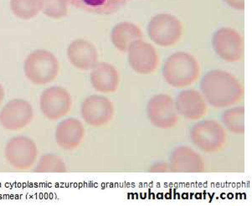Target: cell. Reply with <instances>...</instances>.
Returning <instances> with one entry per match:
<instances>
[{
  "label": "cell",
  "mask_w": 252,
  "mask_h": 206,
  "mask_svg": "<svg viewBox=\"0 0 252 206\" xmlns=\"http://www.w3.org/2000/svg\"><path fill=\"white\" fill-rule=\"evenodd\" d=\"M91 82L95 90L101 92H115L119 85V75L115 67L105 62L93 68Z\"/></svg>",
  "instance_id": "cell-12"
},
{
  "label": "cell",
  "mask_w": 252,
  "mask_h": 206,
  "mask_svg": "<svg viewBox=\"0 0 252 206\" xmlns=\"http://www.w3.org/2000/svg\"><path fill=\"white\" fill-rule=\"evenodd\" d=\"M224 2L236 10L245 9V0H224Z\"/></svg>",
  "instance_id": "cell-18"
},
{
  "label": "cell",
  "mask_w": 252,
  "mask_h": 206,
  "mask_svg": "<svg viewBox=\"0 0 252 206\" xmlns=\"http://www.w3.org/2000/svg\"><path fill=\"white\" fill-rule=\"evenodd\" d=\"M64 166L62 163V159L56 156L47 154L40 159L39 165H37V172H61L63 171Z\"/></svg>",
  "instance_id": "cell-17"
},
{
  "label": "cell",
  "mask_w": 252,
  "mask_h": 206,
  "mask_svg": "<svg viewBox=\"0 0 252 206\" xmlns=\"http://www.w3.org/2000/svg\"><path fill=\"white\" fill-rule=\"evenodd\" d=\"M42 11L51 19L60 20L68 14V3L66 0H43Z\"/></svg>",
  "instance_id": "cell-16"
},
{
  "label": "cell",
  "mask_w": 252,
  "mask_h": 206,
  "mask_svg": "<svg viewBox=\"0 0 252 206\" xmlns=\"http://www.w3.org/2000/svg\"><path fill=\"white\" fill-rule=\"evenodd\" d=\"M83 127L78 120L69 118L60 123L56 133V139L61 148L72 150L82 142Z\"/></svg>",
  "instance_id": "cell-11"
},
{
  "label": "cell",
  "mask_w": 252,
  "mask_h": 206,
  "mask_svg": "<svg viewBox=\"0 0 252 206\" xmlns=\"http://www.w3.org/2000/svg\"><path fill=\"white\" fill-rule=\"evenodd\" d=\"M149 36L157 45L168 47L180 41L183 25L179 19L169 14H159L149 23Z\"/></svg>",
  "instance_id": "cell-4"
},
{
  "label": "cell",
  "mask_w": 252,
  "mask_h": 206,
  "mask_svg": "<svg viewBox=\"0 0 252 206\" xmlns=\"http://www.w3.org/2000/svg\"><path fill=\"white\" fill-rule=\"evenodd\" d=\"M10 8L18 18L31 20L42 10L43 0H10Z\"/></svg>",
  "instance_id": "cell-15"
},
{
  "label": "cell",
  "mask_w": 252,
  "mask_h": 206,
  "mask_svg": "<svg viewBox=\"0 0 252 206\" xmlns=\"http://www.w3.org/2000/svg\"><path fill=\"white\" fill-rule=\"evenodd\" d=\"M67 56L70 63L82 70L93 69L98 61L95 46L86 39L73 41L68 47Z\"/></svg>",
  "instance_id": "cell-10"
},
{
  "label": "cell",
  "mask_w": 252,
  "mask_h": 206,
  "mask_svg": "<svg viewBox=\"0 0 252 206\" xmlns=\"http://www.w3.org/2000/svg\"><path fill=\"white\" fill-rule=\"evenodd\" d=\"M59 70L58 60L48 50H34L25 62L26 77L35 85H45L53 81Z\"/></svg>",
  "instance_id": "cell-3"
},
{
  "label": "cell",
  "mask_w": 252,
  "mask_h": 206,
  "mask_svg": "<svg viewBox=\"0 0 252 206\" xmlns=\"http://www.w3.org/2000/svg\"><path fill=\"white\" fill-rule=\"evenodd\" d=\"M142 37L143 34L140 29L132 23H120L112 30V43L121 51H126L132 42Z\"/></svg>",
  "instance_id": "cell-14"
},
{
  "label": "cell",
  "mask_w": 252,
  "mask_h": 206,
  "mask_svg": "<svg viewBox=\"0 0 252 206\" xmlns=\"http://www.w3.org/2000/svg\"><path fill=\"white\" fill-rule=\"evenodd\" d=\"M202 92L215 106L231 104L243 96L241 82L230 73L224 70H211L202 80Z\"/></svg>",
  "instance_id": "cell-1"
},
{
  "label": "cell",
  "mask_w": 252,
  "mask_h": 206,
  "mask_svg": "<svg viewBox=\"0 0 252 206\" xmlns=\"http://www.w3.org/2000/svg\"><path fill=\"white\" fill-rule=\"evenodd\" d=\"M216 54L227 62H240L244 56L243 38L231 28H222L213 37Z\"/></svg>",
  "instance_id": "cell-6"
},
{
  "label": "cell",
  "mask_w": 252,
  "mask_h": 206,
  "mask_svg": "<svg viewBox=\"0 0 252 206\" xmlns=\"http://www.w3.org/2000/svg\"><path fill=\"white\" fill-rule=\"evenodd\" d=\"M32 118L33 109L31 104L20 99L10 101L0 111V124L11 131L26 128Z\"/></svg>",
  "instance_id": "cell-8"
},
{
  "label": "cell",
  "mask_w": 252,
  "mask_h": 206,
  "mask_svg": "<svg viewBox=\"0 0 252 206\" xmlns=\"http://www.w3.org/2000/svg\"><path fill=\"white\" fill-rule=\"evenodd\" d=\"M128 62L138 74H151L158 66V56L153 45L141 39L132 42L128 49Z\"/></svg>",
  "instance_id": "cell-7"
},
{
  "label": "cell",
  "mask_w": 252,
  "mask_h": 206,
  "mask_svg": "<svg viewBox=\"0 0 252 206\" xmlns=\"http://www.w3.org/2000/svg\"><path fill=\"white\" fill-rule=\"evenodd\" d=\"M40 110L50 120L59 119L70 111L71 98L66 90L52 87L45 90L40 97Z\"/></svg>",
  "instance_id": "cell-9"
},
{
  "label": "cell",
  "mask_w": 252,
  "mask_h": 206,
  "mask_svg": "<svg viewBox=\"0 0 252 206\" xmlns=\"http://www.w3.org/2000/svg\"><path fill=\"white\" fill-rule=\"evenodd\" d=\"M7 161L14 169H31L36 160V145L26 137H16L9 140L5 148Z\"/></svg>",
  "instance_id": "cell-5"
},
{
  "label": "cell",
  "mask_w": 252,
  "mask_h": 206,
  "mask_svg": "<svg viewBox=\"0 0 252 206\" xmlns=\"http://www.w3.org/2000/svg\"><path fill=\"white\" fill-rule=\"evenodd\" d=\"M163 76L172 87L176 88L188 87L199 78V63L189 54L174 53L164 65Z\"/></svg>",
  "instance_id": "cell-2"
},
{
  "label": "cell",
  "mask_w": 252,
  "mask_h": 206,
  "mask_svg": "<svg viewBox=\"0 0 252 206\" xmlns=\"http://www.w3.org/2000/svg\"><path fill=\"white\" fill-rule=\"evenodd\" d=\"M70 5L94 14H112L124 7L129 0H66Z\"/></svg>",
  "instance_id": "cell-13"
},
{
  "label": "cell",
  "mask_w": 252,
  "mask_h": 206,
  "mask_svg": "<svg viewBox=\"0 0 252 206\" xmlns=\"http://www.w3.org/2000/svg\"><path fill=\"white\" fill-rule=\"evenodd\" d=\"M3 98H4V90H3L2 85L0 84V106L3 103Z\"/></svg>",
  "instance_id": "cell-19"
}]
</instances>
